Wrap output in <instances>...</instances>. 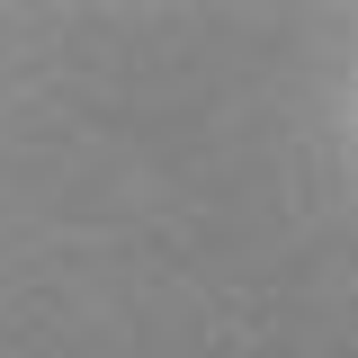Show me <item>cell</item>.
Here are the masks:
<instances>
[]
</instances>
